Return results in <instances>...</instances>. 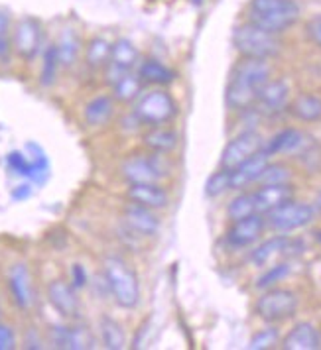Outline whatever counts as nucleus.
Wrapping results in <instances>:
<instances>
[{
	"label": "nucleus",
	"mask_w": 321,
	"mask_h": 350,
	"mask_svg": "<svg viewBox=\"0 0 321 350\" xmlns=\"http://www.w3.org/2000/svg\"><path fill=\"white\" fill-rule=\"evenodd\" d=\"M272 79V65L266 59L241 57L227 83L225 103L229 111L241 112L255 107L260 89L266 81Z\"/></svg>",
	"instance_id": "1"
},
{
	"label": "nucleus",
	"mask_w": 321,
	"mask_h": 350,
	"mask_svg": "<svg viewBox=\"0 0 321 350\" xmlns=\"http://www.w3.org/2000/svg\"><path fill=\"white\" fill-rule=\"evenodd\" d=\"M302 18L298 0H251L246 6V22L276 36L292 30Z\"/></svg>",
	"instance_id": "2"
},
{
	"label": "nucleus",
	"mask_w": 321,
	"mask_h": 350,
	"mask_svg": "<svg viewBox=\"0 0 321 350\" xmlns=\"http://www.w3.org/2000/svg\"><path fill=\"white\" fill-rule=\"evenodd\" d=\"M103 275L111 289V297L123 309H134L140 303V280L138 273L118 256H107L103 260Z\"/></svg>",
	"instance_id": "3"
},
{
	"label": "nucleus",
	"mask_w": 321,
	"mask_h": 350,
	"mask_svg": "<svg viewBox=\"0 0 321 350\" xmlns=\"http://www.w3.org/2000/svg\"><path fill=\"white\" fill-rule=\"evenodd\" d=\"M233 48L241 57L270 62L282 53V40L280 36L266 32L251 22H242L233 30Z\"/></svg>",
	"instance_id": "4"
},
{
	"label": "nucleus",
	"mask_w": 321,
	"mask_h": 350,
	"mask_svg": "<svg viewBox=\"0 0 321 350\" xmlns=\"http://www.w3.org/2000/svg\"><path fill=\"white\" fill-rule=\"evenodd\" d=\"M132 112L144 126L150 128L170 124L177 116L179 109H177V100L168 89L156 87L150 91H142V95L134 100Z\"/></svg>",
	"instance_id": "5"
},
{
	"label": "nucleus",
	"mask_w": 321,
	"mask_h": 350,
	"mask_svg": "<svg viewBox=\"0 0 321 350\" xmlns=\"http://www.w3.org/2000/svg\"><path fill=\"white\" fill-rule=\"evenodd\" d=\"M300 307V295L290 287H268L262 289L255 301V315L262 319L268 325H280L290 321L298 313Z\"/></svg>",
	"instance_id": "6"
},
{
	"label": "nucleus",
	"mask_w": 321,
	"mask_h": 350,
	"mask_svg": "<svg viewBox=\"0 0 321 350\" xmlns=\"http://www.w3.org/2000/svg\"><path fill=\"white\" fill-rule=\"evenodd\" d=\"M170 172V163L166 154H130L129 158L120 163V175L129 181V185L134 183H160L166 179Z\"/></svg>",
	"instance_id": "7"
},
{
	"label": "nucleus",
	"mask_w": 321,
	"mask_h": 350,
	"mask_svg": "<svg viewBox=\"0 0 321 350\" xmlns=\"http://www.w3.org/2000/svg\"><path fill=\"white\" fill-rule=\"evenodd\" d=\"M318 217V208L311 203L305 201H298L296 197L290 199L288 203L280 205L274 208L272 213L266 215V226L272 232H280V234H288L294 230H302L305 226L316 221Z\"/></svg>",
	"instance_id": "8"
},
{
	"label": "nucleus",
	"mask_w": 321,
	"mask_h": 350,
	"mask_svg": "<svg viewBox=\"0 0 321 350\" xmlns=\"http://www.w3.org/2000/svg\"><path fill=\"white\" fill-rule=\"evenodd\" d=\"M266 140L262 138V134L258 130H241L235 138H231L227 142L225 150L221 154V163L219 167L225 170H235L239 167L242 161L253 158L264 148Z\"/></svg>",
	"instance_id": "9"
},
{
	"label": "nucleus",
	"mask_w": 321,
	"mask_h": 350,
	"mask_svg": "<svg viewBox=\"0 0 321 350\" xmlns=\"http://www.w3.org/2000/svg\"><path fill=\"white\" fill-rule=\"evenodd\" d=\"M266 228V217L260 213L244 217L241 221H231V226L225 232L227 244L235 250H248L262 240Z\"/></svg>",
	"instance_id": "10"
},
{
	"label": "nucleus",
	"mask_w": 321,
	"mask_h": 350,
	"mask_svg": "<svg viewBox=\"0 0 321 350\" xmlns=\"http://www.w3.org/2000/svg\"><path fill=\"white\" fill-rule=\"evenodd\" d=\"M42 40H44V30H42L40 20L32 16H24L18 20L12 32V48L22 59L32 62L42 49Z\"/></svg>",
	"instance_id": "11"
},
{
	"label": "nucleus",
	"mask_w": 321,
	"mask_h": 350,
	"mask_svg": "<svg viewBox=\"0 0 321 350\" xmlns=\"http://www.w3.org/2000/svg\"><path fill=\"white\" fill-rule=\"evenodd\" d=\"M292 100V89L286 79H270L264 83L257 96L255 109L262 116H276L288 111Z\"/></svg>",
	"instance_id": "12"
},
{
	"label": "nucleus",
	"mask_w": 321,
	"mask_h": 350,
	"mask_svg": "<svg viewBox=\"0 0 321 350\" xmlns=\"http://www.w3.org/2000/svg\"><path fill=\"white\" fill-rule=\"evenodd\" d=\"M138 64H140L138 48L130 42L129 38H120V40H116L113 44L111 62L105 67V79H107L109 85H113V83H116L123 75L134 71Z\"/></svg>",
	"instance_id": "13"
},
{
	"label": "nucleus",
	"mask_w": 321,
	"mask_h": 350,
	"mask_svg": "<svg viewBox=\"0 0 321 350\" xmlns=\"http://www.w3.org/2000/svg\"><path fill=\"white\" fill-rule=\"evenodd\" d=\"M123 223L130 232H134L140 239H152L162 228V221L156 215V211L136 205V203H129L123 208Z\"/></svg>",
	"instance_id": "14"
},
{
	"label": "nucleus",
	"mask_w": 321,
	"mask_h": 350,
	"mask_svg": "<svg viewBox=\"0 0 321 350\" xmlns=\"http://www.w3.org/2000/svg\"><path fill=\"white\" fill-rule=\"evenodd\" d=\"M292 246H294V240L290 239L288 234L276 232L270 239L262 240V242H258V244L253 246V250L248 252V262L255 268L262 270V268L270 266L276 260H280L284 256H290Z\"/></svg>",
	"instance_id": "15"
},
{
	"label": "nucleus",
	"mask_w": 321,
	"mask_h": 350,
	"mask_svg": "<svg viewBox=\"0 0 321 350\" xmlns=\"http://www.w3.org/2000/svg\"><path fill=\"white\" fill-rule=\"evenodd\" d=\"M8 289L18 309L28 311L32 307L36 301V291H34L32 273H30L28 264L18 262L8 270Z\"/></svg>",
	"instance_id": "16"
},
{
	"label": "nucleus",
	"mask_w": 321,
	"mask_h": 350,
	"mask_svg": "<svg viewBox=\"0 0 321 350\" xmlns=\"http://www.w3.org/2000/svg\"><path fill=\"white\" fill-rule=\"evenodd\" d=\"M49 305L65 319H77L81 313V301L77 289L64 280H51L46 289Z\"/></svg>",
	"instance_id": "17"
},
{
	"label": "nucleus",
	"mask_w": 321,
	"mask_h": 350,
	"mask_svg": "<svg viewBox=\"0 0 321 350\" xmlns=\"http://www.w3.org/2000/svg\"><path fill=\"white\" fill-rule=\"evenodd\" d=\"M255 197V205H257V213L260 215H268L274 208L280 205L288 203L290 199L296 197V189L292 183H270V185H258L253 191Z\"/></svg>",
	"instance_id": "18"
},
{
	"label": "nucleus",
	"mask_w": 321,
	"mask_h": 350,
	"mask_svg": "<svg viewBox=\"0 0 321 350\" xmlns=\"http://www.w3.org/2000/svg\"><path fill=\"white\" fill-rule=\"evenodd\" d=\"M270 156L264 152V148L255 154L253 158H248L246 161H242L239 167L231 170V187L233 191H244L246 187L251 185H257L260 175L264 172V167L268 165L270 161Z\"/></svg>",
	"instance_id": "19"
},
{
	"label": "nucleus",
	"mask_w": 321,
	"mask_h": 350,
	"mask_svg": "<svg viewBox=\"0 0 321 350\" xmlns=\"http://www.w3.org/2000/svg\"><path fill=\"white\" fill-rule=\"evenodd\" d=\"M280 347L284 350H320V329L313 323H309V321H300L282 336Z\"/></svg>",
	"instance_id": "20"
},
{
	"label": "nucleus",
	"mask_w": 321,
	"mask_h": 350,
	"mask_svg": "<svg viewBox=\"0 0 321 350\" xmlns=\"http://www.w3.org/2000/svg\"><path fill=\"white\" fill-rule=\"evenodd\" d=\"M305 134L298 128H284L280 132H276L270 140L264 144V152L274 158V156H290V154H298L305 148Z\"/></svg>",
	"instance_id": "21"
},
{
	"label": "nucleus",
	"mask_w": 321,
	"mask_h": 350,
	"mask_svg": "<svg viewBox=\"0 0 321 350\" xmlns=\"http://www.w3.org/2000/svg\"><path fill=\"white\" fill-rule=\"evenodd\" d=\"M130 203L142 205V207L162 211L170 205V195L160 183H134L127 191Z\"/></svg>",
	"instance_id": "22"
},
{
	"label": "nucleus",
	"mask_w": 321,
	"mask_h": 350,
	"mask_svg": "<svg viewBox=\"0 0 321 350\" xmlns=\"http://www.w3.org/2000/svg\"><path fill=\"white\" fill-rule=\"evenodd\" d=\"M288 112L304 124L321 122V96L316 93H300L290 100Z\"/></svg>",
	"instance_id": "23"
},
{
	"label": "nucleus",
	"mask_w": 321,
	"mask_h": 350,
	"mask_svg": "<svg viewBox=\"0 0 321 350\" xmlns=\"http://www.w3.org/2000/svg\"><path fill=\"white\" fill-rule=\"evenodd\" d=\"M142 144H144L146 150H150V152L170 156L172 152H176V148L179 146V134L168 124L150 126V130L144 132V136H142Z\"/></svg>",
	"instance_id": "24"
},
{
	"label": "nucleus",
	"mask_w": 321,
	"mask_h": 350,
	"mask_svg": "<svg viewBox=\"0 0 321 350\" xmlns=\"http://www.w3.org/2000/svg\"><path fill=\"white\" fill-rule=\"evenodd\" d=\"M138 75L146 85L152 87H168L176 81V71L170 69L166 64H162L156 57H146L138 64Z\"/></svg>",
	"instance_id": "25"
},
{
	"label": "nucleus",
	"mask_w": 321,
	"mask_h": 350,
	"mask_svg": "<svg viewBox=\"0 0 321 350\" xmlns=\"http://www.w3.org/2000/svg\"><path fill=\"white\" fill-rule=\"evenodd\" d=\"M114 116V98L109 95H99L91 98L85 109H83V118L87 126H105L111 122Z\"/></svg>",
	"instance_id": "26"
},
{
	"label": "nucleus",
	"mask_w": 321,
	"mask_h": 350,
	"mask_svg": "<svg viewBox=\"0 0 321 350\" xmlns=\"http://www.w3.org/2000/svg\"><path fill=\"white\" fill-rule=\"evenodd\" d=\"M57 53H60V62H62V67H73L77 64L81 55V49H83V44H81L79 33L75 28L67 26L62 30L60 38H57Z\"/></svg>",
	"instance_id": "27"
},
{
	"label": "nucleus",
	"mask_w": 321,
	"mask_h": 350,
	"mask_svg": "<svg viewBox=\"0 0 321 350\" xmlns=\"http://www.w3.org/2000/svg\"><path fill=\"white\" fill-rule=\"evenodd\" d=\"M99 333H101V342L109 350H123L127 347V331L116 319L105 317L99 319Z\"/></svg>",
	"instance_id": "28"
},
{
	"label": "nucleus",
	"mask_w": 321,
	"mask_h": 350,
	"mask_svg": "<svg viewBox=\"0 0 321 350\" xmlns=\"http://www.w3.org/2000/svg\"><path fill=\"white\" fill-rule=\"evenodd\" d=\"M111 51L113 44L103 36H95L85 46V64L91 69H105L111 62Z\"/></svg>",
	"instance_id": "29"
},
{
	"label": "nucleus",
	"mask_w": 321,
	"mask_h": 350,
	"mask_svg": "<svg viewBox=\"0 0 321 350\" xmlns=\"http://www.w3.org/2000/svg\"><path fill=\"white\" fill-rule=\"evenodd\" d=\"M113 87V98L116 103H134L138 96L142 95L144 81L140 79L138 71H130L123 75L120 79L111 85Z\"/></svg>",
	"instance_id": "30"
},
{
	"label": "nucleus",
	"mask_w": 321,
	"mask_h": 350,
	"mask_svg": "<svg viewBox=\"0 0 321 350\" xmlns=\"http://www.w3.org/2000/svg\"><path fill=\"white\" fill-rule=\"evenodd\" d=\"M290 273H292V264H290V260H276L270 266L262 268V273L257 278L255 287H257L258 291H262V289H268V287L280 286V284L288 278Z\"/></svg>",
	"instance_id": "31"
},
{
	"label": "nucleus",
	"mask_w": 321,
	"mask_h": 350,
	"mask_svg": "<svg viewBox=\"0 0 321 350\" xmlns=\"http://www.w3.org/2000/svg\"><path fill=\"white\" fill-rule=\"evenodd\" d=\"M257 213V205H255V197L253 191H239L227 205V219L229 221H241L244 217H251Z\"/></svg>",
	"instance_id": "32"
},
{
	"label": "nucleus",
	"mask_w": 321,
	"mask_h": 350,
	"mask_svg": "<svg viewBox=\"0 0 321 350\" xmlns=\"http://www.w3.org/2000/svg\"><path fill=\"white\" fill-rule=\"evenodd\" d=\"M60 67H62V62H60V53H57L55 44H53V46H48V48L44 49V55H42L40 85H42V87H51V85H55Z\"/></svg>",
	"instance_id": "33"
},
{
	"label": "nucleus",
	"mask_w": 321,
	"mask_h": 350,
	"mask_svg": "<svg viewBox=\"0 0 321 350\" xmlns=\"http://www.w3.org/2000/svg\"><path fill=\"white\" fill-rule=\"evenodd\" d=\"M292 167L284 161H268L264 172L260 175L257 185H270V183H292Z\"/></svg>",
	"instance_id": "34"
},
{
	"label": "nucleus",
	"mask_w": 321,
	"mask_h": 350,
	"mask_svg": "<svg viewBox=\"0 0 321 350\" xmlns=\"http://www.w3.org/2000/svg\"><path fill=\"white\" fill-rule=\"evenodd\" d=\"M280 340H282V336H280L278 327H276V325H268V327L260 329V331H257V333L251 336V340H248V349L270 350L274 349V347H278V345H280Z\"/></svg>",
	"instance_id": "35"
},
{
	"label": "nucleus",
	"mask_w": 321,
	"mask_h": 350,
	"mask_svg": "<svg viewBox=\"0 0 321 350\" xmlns=\"http://www.w3.org/2000/svg\"><path fill=\"white\" fill-rule=\"evenodd\" d=\"M227 191H233L231 187V170L219 167L215 174L209 175L207 183H205V195L211 199H217L221 195H225Z\"/></svg>",
	"instance_id": "36"
},
{
	"label": "nucleus",
	"mask_w": 321,
	"mask_h": 350,
	"mask_svg": "<svg viewBox=\"0 0 321 350\" xmlns=\"http://www.w3.org/2000/svg\"><path fill=\"white\" fill-rule=\"evenodd\" d=\"M95 336L89 331V327H83V325L69 327V349L67 350L95 349Z\"/></svg>",
	"instance_id": "37"
},
{
	"label": "nucleus",
	"mask_w": 321,
	"mask_h": 350,
	"mask_svg": "<svg viewBox=\"0 0 321 350\" xmlns=\"http://www.w3.org/2000/svg\"><path fill=\"white\" fill-rule=\"evenodd\" d=\"M6 165H8V170H10L12 174L32 179L34 163H32V159L26 158V154H24V152H20V150L10 152V154L6 156Z\"/></svg>",
	"instance_id": "38"
},
{
	"label": "nucleus",
	"mask_w": 321,
	"mask_h": 350,
	"mask_svg": "<svg viewBox=\"0 0 321 350\" xmlns=\"http://www.w3.org/2000/svg\"><path fill=\"white\" fill-rule=\"evenodd\" d=\"M49 345L53 349H69V327L67 325H53L48 331Z\"/></svg>",
	"instance_id": "39"
},
{
	"label": "nucleus",
	"mask_w": 321,
	"mask_h": 350,
	"mask_svg": "<svg viewBox=\"0 0 321 350\" xmlns=\"http://www.w3.org/2000/svg\"><path fill=\"white\" fill-rule=\"evenodd\" d=\"M304 33L313 48L321 49V14H316L305 22Z\"/></svg>",
	"instance_id": "40"
},
{
	"label": "nucleus",
	"mask_w": 321,
	"mask_h": 350,
	"mask_svg": "<svg viewBox=\"0 0 321 350\" xmlns=\"http://www.w3.org/2000/svg\"><path fill=\"white\" fill-rule=\"evenodd\" d=\"M69 273H71V286L75 287V289H83L89 284V273H87L83 264H73Z\"/></svg>",
	"instance_id": "41"
},
{
	"label": "nucleus",
	"mask_w": 321,
	"mask_h": 350,
	"mask_svg": "<svg viewBox=\"0 0 321 350\" xmlns=\"http://www.w3.org/2000/svg\"><path fill=\"white\" fill-rule=\"evenodd\" d=\"M16 349V333L12 327L0 323V350Z\"/></svg>",
	"instance_id": "42"
},
{
	"label": "nucleus",
	"mask_w": 321,
	"mask_h": 350,
	"mask_svg": "<svg viewBox=\"0 0 321 350\" xmlns=\"http://www.w3.org/2000/svg\"><path fill=\"white\" fill-rule=\"evenodd\" d=\"M30 195H32V185H30V183H22V185L14 187L12 199H14V201H26Z\"/></svg>",
	"instance_id": "43"
},
{
	"label": "nucleus",
	"mask_w": 321,
	"mask_h": 350,
	"mask_svg": "<svg viewBox=\"0 0 321 350\" xmlns=\"http://www.w3.org/2000/svg\"><path fill=\"white\" fill-rule=\"evenodd\" d=\"M10 48H12V42L6 38V36H0V62L8 57L10 53Z\"/></svg>",
	"instance_id": "44"
},
{
	"label": "nucleus",
	"mask_w": 321,
	"mask_h": 350,
	"mask_svg": "<svg viewBox=\"0 0 321 350\" xmlns=\"http://www.w3.org/2000/svg\"><path fill=\"white\" fill-rule=\"evenodd\" d=\"M24 342H26V349H42L44 347L42 340H40V336H36V331H30Z\"/></svg>",
	"instance_id": "45"
},
{
	"label": "nucleus",
	"mask_w": 321,
	"mask_h": 350,
	"mask_svg": "<svg viewBox=\"0 0 321 350\" xmlns=\"http://www.w3.org/2000/svg\"><path fill=\"white\" fill-rule=\"evenodd\" d=\"M10 30V16L0 10V36H6V32Z\"/></svg>",
	"instance_id": "46"
},
{
	"label": "nucleus",
	"mask_w": 321,
	"mask_h": 350,
	"mask_svg": "<svg viewBox=\"0 0 321 350\" xmlns=\"http://www.w3.org/2000/svg\"><path fill=\"white\" fill-rule=\"evenodd\" d=\"M316 237H318V240L321 242V230H318V232H316Z\"/></svg>",
	"instance_id": "47"
},
{
	"label": "nucleus",
	"mask_w": 321,
	"mask_h": 350,
	"mask_svg": "<svg viewBox=\"0 0 321 350\" xmlns=\"http://www.w3.org/2000/svg\"><path fill=\"white\" fill-rule=\"evenodd\" d=\"M0 315H2V307H0Z\"/></svg>",
	"instance_id": "48"
}]
</instances>
